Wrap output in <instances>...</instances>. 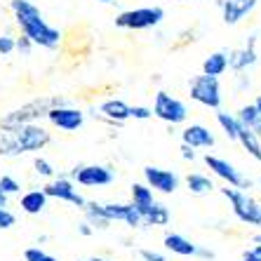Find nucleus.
Here are the masks:
<instances>
[{
    "label": "nucleus",
    "mask_w": 261,
    "mask_h": 261,
    "mask_svg": "<svg viewBox=\"0 0 261 261\" xmlns=\"http://www.w3.org/2000/svg\"><path fill=\"white\" fill-rule=\"evenodd\" d=\"M49 144V132L43 125L26 122L14 129H5L0 137V155H19V153L40 151Z\"/></svg>",
    "instance_id": "obj_2"
},
{
    "label": "nucleus",
    "mask_w": 261,
    "mask_h": 261,
    "mask_svg": "<svg viewBox=\"0 0 261 261\" xmlns=\"http://www.w3.org/2000/svg\"><path fill=\"white\" fill-rule=\"evenodd\" d=\"M153 116L151 109H146V106H129V118H137V120H148Z\"/></svg>",
    "instance_id": "obj_29"
},
{
    "label": "nucleus",
    "mask_w": 261,
    "mask_h": 261,
    "mask_svg": "<svg viewBox=\"0 0 261 261\" xmlns=\"http://www.w3.org/2000/svg\"><path fill=\"white\" fill-rule=\"evenodd\" d=\"M217 122L221 125V129L226 132V137L233 141H238V127H240V120L231 113H226V111H219L217 113Z\"/></svg>",
    "instance_id": "obj_23"
},
{
    "label": "nucleus",
    "mask_w": 261,
    "mask_h": 261,
    "mask_svg": "<svg viewBox=\"0 0 261 261\" xmlns=\"http://www.w3.org/2000/svg\"><path fill=\"white\" fill-rule=\"evenodd\" d=\"M243 261H261V256L254 254V252L249 249V252H245V254H243Z\"/></svg>",
    "instance_id": "obj_35"
},
{
    "label": "nucleus",
    "mask_w": 261,
    "mask_h": 261,
    "mask_svg": "<svg viewBox=\"0 0 261 261\" xmlns=\"http://www.w3.org/2000/svg\"><path fill=\"white\" fill-rule=\"evenodd\" d=\"M33 167H36L38 174H43V176H52V174H55V170H52V165H49L47 160H43V158H36Z\"/></svg>",
    "instance_id": "obj_30"
},
{
    "label": "nucleus",
    "mask_w": 261,
    "mask_h": 261,
    "mask_svg": "<svg viewBox=\"0 0 261 261\" xmlns=\"http://www.w3.org/2000/svg\"><path fill=\"white\" fill-rule=\"evenodd\" d=\"M238 141L245 146V151H247L252 158L261 163V139L256 137L254 129H252V127H245L243 122H240V127H238Z\"/></svg>",
    "instance_id": "obj_19"
},
{
    "label": "nucleus",
    "mask_w": 261,
    "mask_h": 261,
    "mask_svg": "<svg viewBox=\"0 0 261 261\" xmlns=\"http://www.w3.org/2000/svg\"><path fill=\"white\" fill-rule=\"evenodd\" d=\"M254 243H259V245H261V236H254Z\"/></svg>",
    "instance_id": "obj_41"
},
{
    "label": "nucleus",
    "mask_w": 261,
    "mask_h": 261,
    "mask_svg": "<svg viewBox=\"0 0 261 261\" xmlns=\"http://www.w3.org/2000/svg\"><path fill=\"white\" fill-rule=\"evenodd\" d=\"M221 10H224V21L228 26L238 24L247 12H252V7L256 5V0H217Z\"/></svg>",
    "instance_id": "obj_13"
},
{
    "label": "nucleus",
    "mask_w": 261,
    "mask_h": 261,
    "mask_svg": "<svg viewBox=\"0 0 261 261\" xmlns=\"http://www.w3.org/2000/svg\"><path fill=\"white\" fill-rule=\"evenodd\" d=\"M186 186H189V191L195 195H205V193H210V191H214L212 179H207V176H202V174H189L186 176Z\"/></svg>",
    "instance_id": "obj_22"
},
{
    "label": "nucleus",
    "mask_w": 261,
    "mask_h": 261,
    "mask_svg": "<svg viewBox=\"0 0 261 261\" xmlns=\"http://www.w3.org/2000/svg\"><path fill=\"white\" fill-rule=\"evenodd\" d=\"M55 106H64L59 97H40V99H33L31 103L21 106V109L12 111V113H7L3 118V129H14L19 125H26V122H33L36 118L40 116H47L49 109H55Z\"/></svg>",
    "instance_id": "obj_3"
},
{
    "label": "nucleus",
    "mask_w": 261,
    "mask_h": 261,
    "mask_svg": "<svg viewBox=\"0 0 261 261\" xmlns=\"http://www.w3.org/2000/svg\"><path fill=\"white\" fill-rule=\"evenodd\" d=\"M14 49H17V40L12 36H0V55L7 57V55H12Z\"/></svg>",
    "instance_id": "obj_27"
},
{
    "label": "nucleus",
    "mask_w": 261,
    "mask_h": 261,
    "mask_svg": "<svg viewBox=\"0 0 261 261\" xmlns=\"http://www.w3.org/2000/svg\"><path fill=\"white\" fill-rule=\"evenodd\" d=\"M139 256L144 261H165V256L160 252H153V249H139Z\"/></svg>",
    "instance_id": "obj_32"
},
{
    "label": "nucleus",
    "mask_w": 261,
    "mask_h": 261,
    "mask_svg": "<svg viewBox=\"0 0 261 261\" xmlns=\"http://www.w3.org/2000/svg\"><path fill=\"white\" fill-rule=\"evenodd\" d=\"M226 68H228V55H226V52H212V55L202 61V73H205V75L219 78Z\"/></svg>",
    "instance_id": "obj_21"
},
{
    "label": "nucleus",
    "mask_w": 261,
    "mask_h": 261,
    "mask_svg": "<svg viewBox=\"0 0 261 261\" xmlns=\"http://www.w3.org/2000/svg\"><path fill=\"white\" fill-rule=\"evenodd\" d=\"M49 122L59 129H66V132H73L78 129L83 122H85V113L78 109H68V106H55V109L47 111Z\"/></svg>",
    "instance_id": "obj_10"
},
{
    "label": "nucleus",
    "mask_w": 261,
    "mask_h": 261,
    "mask_svg": "<svg viewBox=\"0 0 261 261\" xmlns=\"http://www.w3.org/2000/svg\"><path fill=\"white\" fill-rule=\"evenodd\" d=\"M165 19V10L163 7H137V10H127L116 17V26L118 29H132V31H141V29H153L158 26Z\"/></svg>",
    "instance_id": "obj_4"
},
{
    "label": "nucleus",
    "mask_w": 261,
    "mask_h": 261,
    "mask_svg": "<svg viewBox=\"0 0 261 261\" xmlns=\"http://www.w3.org/2000/svg\"><path fill=\"white\" fill-rule=\"evenodd\" d=\"M45 195L47 198H57V200H64V202H71L75 207H85V198L73 189V184L68 179H57V181H49L45 186Z\"/></svg>",
    "instance_id": "obj_11"
},
{
    "label": "nucleus",
    "mask_w": 261,
    "mask_h": 261,
    "mask_svg": "<svg viewBox=\"0 0 261 261\" xmlns=\"http://www.w3.org/2000/svg\"><path fill=\"white\" fill-rule=\"evenodd\" d=\"M238 120L243 122L245 127H252V129H254V125L261 120V116H259V111H256L254 103H247V106H243V109H240V113H238Z\"/></svg>",
    "instance_id": "obj_25"
},
{
    "label": "nucleus",
    "mask_w": 261,
    "mask_h": 261,
    "mask_svg": "<svg viewBox=\"0 0 261 261\" xmlns=\"http://www.w3.org/2000/svg\"><path fill=\"white\" fill-rule=\"evenodd\" d=\"M252 252H254V254H259V256H261V245H256V247L252 249Z\"/></svg>",
    "instance_id": "obj_40"
},
{
    "label": "nucleus",
    "mask_w": 261,
    "mask_h": 261,
    "mask_svg": "<svg viewBox=\"0 0 261 261\" xmlns=\"http://www.w3.org/2000/svg\"><path fill=\"white\" fill-rule=\"evenodd\" d=\"M254 132H256V137H259V139H261V120L254 125Z\"/></svg>",
    "instance_id": "obj_38"
},
{
    "label": "nucleus",
    "mask_w": 261,
    "mask_h": 261,
    "mask_svg": "<svg viewBox=\"0 0 261 261\" xmlns=\"http://www.w3.org/2000/svg\"><path fill=\"white\" fill-rule=\"evenodd\" d=\"M259 184H261V181H259Z\"/></svg>",
    "instance_id": "obj_45"
},
{
    "label": "nucleus",
    "mask_w": 261,
    "mask_h": 261,
    "mask_svg": "<svg viewBox=\"0 0 261 261\" xmlns=\"http://www.w3.org/2000/svg\"><path fill=\"white\" fill-rule=\"evenodd\" d=\"M144 176H146L148 189L160 191V193H174L179 189V176L172 170H163V167L148 165V167H144Z\"/></svg>",
    "instance_id": "obj_9"
},
{
    "label": "nucleus",
    "mask_w": 261,
    "mask_h": 261,
    "mask_svg": "<svg viewBox=\"0 0 261 261\" xmlns=\"http://www.w3.org/2000/svg\"><path fill=\"white\" fill-rule=\"evenodd\" d=\"M191 99L207 109H219L221 106V90H219V80L214 75H198L191 83Z\"/></svg>",
    "instance_id": "obj_6"
},
{
    "label": "nucleus",
    "mask_w": 261,
    "mask_h": 261,
    "mask_svg": "<svg viewBox=\"0 0 261 261\" xmlns=\"http://www.w3.org/2000/svg\"><path fill=\"white\" fill-rule=\"evenodd\" d=\"M5 205H7V195L0 191V207H5Z\"/></svg>",
    "instance_id": "obj_36"
},
{
    "label": "nucleus",
    "mask_w": 261,
    "mask_h": 261,
    "mask_svg": "<svg viewBox=\"0 0 261 261\" xmlns=\"http://www.w3.org/2000/svg\"><path fill=\"white\" fill-rule=\"evenodd\" d=\"M254 106H256V111H259V116H261V94L256 97V101H254Z\"/></svg>",
    "instance_id": "obj_39"
},
{
    "label": "nucleus",
    "mask_w": 261,
    "mask_h": 261,
    "mask_svg": "<svg viewBox=\"0 0 261 261\" xmlns=\"http://www.w3.org/2000/svg\"><path fill=\"white\" fill-rule=\"evenodd\" d=\"M10 226H14V214L0 207V228H10Z\"/></svg>",
    "instance_id": "obj_31"
},
{
    "label": "nucleus",
    "mask_w": 261,
    "mask_h": 261,
    "mask_svg": "<svg viewBox=\"0 0 261 261\" xmlns=\"http://www.w3.org/2000/svg\"><path fill=\"white\" fill-rule=\"evenodd\" d=\"M165 247L179 256H195L198 254V247L191 243L189 238L179 236V233H167V236H165Z\"/></svg>",
    "instance_id": "obj_17"
},
{
    "label": "nucleus",
    "mask_w": 261,
    "mask_h": 261,
    "mask_svg": "<svg viewBox=\"0 0 261 261\" xmlns=\"http://www.w3.org/2000/svg\"><path fill=\"white\" fill-rule=\"evenodd\" d=\"M99 113H101L106 120H113V122H122L129 118V106L120 99H109L99 106Z\"/></svg>",
    "instance_id": "obj_18"
},
{
    "label": "nucleus",
    "mask_w": 261,
    "mask_h": 261,
    "mask_svg": "<svg viewBox=\"0 0 261 261\" xmlns=\"http://www.w3.org/2000/svg\"><path fill=\"white\" fill-rule=\"evenodd\" d=\"M181 155L186 160H195V151L191 148V146H186V144H181Z\"/></svg>",
    "instance_id": "obj_34"
},
{
    "label": "nucleus",
    "mask_w": 261,
    "mask_h": 261,
    "mask_svg": "<svg viewBox=\"0 0 261 261\" xmlns=\"http://www.w3.org/2000/svg\"><path fill=\"white\" fill-rule=\"evenodd\" d=\"M99 3H113V0H99Z\"/></svg>",
    "instance_id": "obj_43"
},
{
    "label": "nucleus",
    "mask_w": 261,
    "mask_h": 261,
    "mask_svg": "<svg viewBox=\"0 0 261 261\" xmlns=\"http://www.w3.org/2000/svg\"><path fill=\"white\" fill-rule=\"evenodd\" d=\"M252 64H256L254 38L249 40V45L245 49H236V52H231V55H228V66H231L233 71H245V68L252 66Z\"/></svg>",
    "instance_id": "obj_16"
},
{
    "label": "nucleus",
    "mask_w": 261,
    "mask_h": 261,
    "mask_svg": "<svg viewBox=\"0 0 261 261\" xmlns=\"http://www.w3.org/2000/svg\"><path fill=\"white\" fill-rule=\"evenodd\" d=\"M73 179L83 186H109L113 181V174L101 165H87V167H80L73 172Z\"/></svg>",
    "instance_id": "obj_12"
},
{
    "label": "nucleus",
    "mask_w": 261,
    "mask_h": 261,
    "mask_svg": "<svg viewBox=\"0 0 261 261\" xmlns=\"http://www.w3.org/2000/svg\"><path fill=\"white\" fill-rule=\"evenodd\" d=\"M80 231H83V236H90V224H83V228H80Z\"/></svg>",
    "instance_id": "obj_37"
},
{
    "label": "nucleus",
    "mask_w": 261,
    "mask_h": 261,
    "mask_svg": "<svg viewBox=\"0 0 261 261\" xmlns=\"http://www.w3.org/2000/svg\"><path fill=\"white\" fill-rule=\"evenodd\" d=\"M151 111H153V116L155 118L170 122V125H179V122H184L186 116H189V111H186L184 101L170 97L167 92H158V94H155V103H153Z\"/></svg>",
    "instance_id": "obj_7"
},
{
    "label": "nucleus",
    "mask_w": 261,
    "mask_h": 261,
    "mask_svg": "<svg viewBox=\"0 0 261 261\" xmlns=\"http://www.w3.org/2000/svg\"><path fill=\"white\" fill-rule=\"evenodd\" d=\"M167 221H170V210L165 205H160V202H155L151 212L144 217V224L148 226H165Z\"/></svg>",
    "instance_id": "obj_24"
},
{
    "label": "nucleus",
    "mask_w": 261,
    "mask_h": 261,
    "mask_svg": "<svg viewBox=\"0 0 261 261\" xmlns=\"http://www.w3.org/2000/svg\"><path fill=\"white\" fill-rule=\"evenodd\" d=\"M47 207V195L45 191H29L21 195V210L26 214H40Z\"/></svg>",
    "instance_id": "obj_20"
},
{
    "label": "nucleus",
    "mask_w": 261,
    "mask_h": 261,
    "mask_svg": "<svg viewBox=\"0 0 261 261\" xmlns=\"http://www.w3.org/2000/svg\"><path fill=\"white\" fill-rule=\"evenodd\" d=\"M205 165L219 176V179H224L228 186H233V189H249V181H245L243 174H240V172H238L236 167L228 163V160L217 158V155H210V153H207V155H205Z\"/></svg>",
    "instance_id": "obj_8"
},
{
    "label": "nucleus",
    "mask_w": 261,
    "mask_h": 261,
    "mask_svg": "<svg viewBox=\"0 0 261 261\" xmlns=\"http://www.w3.org/2000/svg\"><path fill=\"white\" fill-rule=\"evenodd\" d=\"M12 12L17 19L19 29L24 31V36L29 38L33 45H40L45 49H57L61 43V33L59 29H52L43 19L40 10L29 0H12Z\"/></svg>",
    "instance_id": "obj_1"
},
{
    "label": "nucleus",
    "mask_w": 261,
    "mask_h": 261,
    "mask_svg": "<svg viewBox=\"0 0 261 261\" xmlns=\"http://www.w3.org/2000/svg\"><path fill=\"white\" fill-rule=\"evenodd\" d=\"M0 191H3V193L5 195H12V193H17L19 191V184L14 181L12 176H0Z\"/></svg>",
    "instance_id": "obj_28"
},
{
    "label": "nucleus",
    "mask_w": 261,
    "mask_h": 261,
    "mask_svg": "<svg viewBox=\"0 0 261 261\" xmlns=\"http://www.w3.org/2000/svg\"><path fill=\"white\" fill-rule=\"evenodd\" d=\"M24 259L26 261H59V259H55L52 254H47V252H43V249H38V247H29V249H26Z\"/></svg>",
    "instance_id": "obj_26"
},
{
    "label": "nucleus",
    "mask_w": 261,
    "mask_h": 261,
    "mask_svg": "<svg viewBox=\"0 0 261 261\" xmlns=\"http://www.w3.org/2000/svg\"><path fill=\"white\" fill-rule=\"evenodd\" d=\"M221 193H224V198L228 202H231L233 212H236V217L240 219V221H245V224H252V226H259V205H256L252 198H249L245 191H238V189H221Z\"/></svg>",
    "instance_id": "obj_5"
},
{
    "label": "nucleus",
    "mask_w": 261,
    "mask_h": 261,
    "mask_svg": "<svg viewBox=\"0 0 261 261\" xmlns=\"http://www.w3.org/2000/svg\"><path fill=\"white\" fill-rule=\"evenodd\" d=\"M132 205H134V210L141 214V221H144V217L151 212L153 205H155L153 191L148 189V186H144V184H134L132 186Z\"/></svg>",
    "instance_id": "obj_15"
},
{
    "label": "nucleus",
    "mask_w": 261,
    "mask_h": 261,
    "mask_svg": "<svg viewBox=\"0 0 261 261\" xmlns=\"http://www.w3.org/2000/svg\"><path fill=\"white\" fill-rule=\"evenodd\" d=\"M259 226H261V205H259Z\"/></svg>",
    "instance_id": "obj_42"
},
{
    "label": "nucleus",
    "mask_w": 261,
    "mask_h": 261,
    "mask_svg": "<svg viewBox=\"0 0 261 261\" xmlns=\"http://www.w3.org/2000/svg\"><path fill=\"white\" fill-rule=\"evenodd\" d=\"M31 47H33V43H31V40H29V38H19V40H17V49H19V52H21V55H26V57H29L31 55Z\"/></svg>",
    "instance_id": "obj_33"
},
{
    "label": "nucleus",
    "mask_w": 261,
    "mask_h": 261,
    "mask_svg": "<svg viewBox=\"0 0 261 261\" xmlns=\"http://www.w3.org/2000/svg\"><path fill=\"white\" fill-rule=\"evenodd\" d=\"M87 261H103V259H87Z\"/></svg>",
    "instance_id": "obj_44"
},
{
    "label": "nucleus",
    "mask_w": 261,
    "mask_h": 261,
    "mask_svg": "<svg viewBox=\"0 0 261 261\" xmlns=\"http://www.w3.org/2000/svg\"><path fill=\"white\" fill-rule=\"evenodd\" d=\"M181 139L191 148H210V146H214V134L205 125H189L181 132Z\"/></svg>",
    "instance_id": "obj_14"
}]
</instances>
